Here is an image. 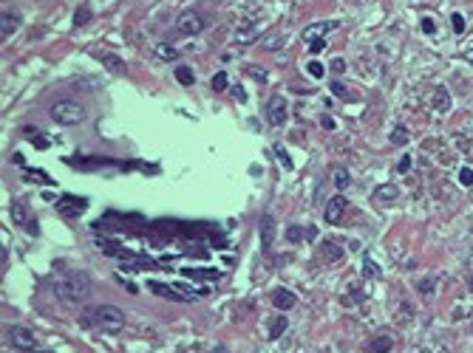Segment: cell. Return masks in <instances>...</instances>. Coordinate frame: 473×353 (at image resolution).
<instances>
[{
	"instance_id": "23",
	"label": "cell",
	"mask_w": 473,
	"mask_h": 353,
	"mask_svg": "<svg viewBox=\"0 0 473 353\" xmlns=\"http://www.w3.org/2000/svg\"><path fill=\"white\" fill-rule=\"evenodd\" d=\"M176 80L182 82V85H193V82H196V73H193L190 68L178 65V68H176Z\"/></svg>"
},
{
	"instance_id": "42",
	"label": "cell",
	"mask_w": 473,
	"mask_h": 353,
	"mask_svg": "<svg viewBox=\"0 0 473 353\" xmlns=\"http://www.w3.org/2000/svg\"><path fill=\"white\" fill-rule=\"evenodd\" d=\"M233 93H235L238 102H244V99H246V93H244V88H241V85H233Z\"/></svg>"
},
{
	"instance_id": "1",
	"label": "cell",
	"mask_w": 473,
	"mask_h": 353,
	"mask_svg": "<svg viewBox=\"0 0 473 353\" xmlns=\"http://www.w3.org/2000/svg\"><path fill=\"white\" fill-rule=\"evenodd\" d=\"M54 291L65 305H80L91 297V277L85 271H65L54 277Z\"/></svg>"
},
{
	"instance_id": "24",
	"label": "cell",
	"mask_w": 473,
	"mask_h": 353,
	"mask_svg": "<svg viewBox=\"0 0 473 353\" xmlns=\"http://www.w3.org/2000/svg\"><path fill=\"white\" fill-rule=\"evenodd\" d=\"M286 238L292 240V243H298V240H303V238H312V229L303 232V229H298V226H289V229H286Z\"/></svg>"
},
{
	"instance_id": "40",
	"label": "cell",
	"mask_w": 473,
	"mask_h": 353,
	"mask_svg": "<svg viewBox=\"0 0 473 353\" xmlns=\"http://www.w3.org/2000/svg\"><path fill=\"white\" fill-rule=\"evenodd\" d=\"M323 40H314V43H309V51H312V54H318V51H323Z\"/></svg>"
},
{
	"instance_id": "13",
	"label": "cell",
	"mask_w": 473,
	"mask_h": 353,
	"mask_svg": "<svg viewBox=\"0 0 473 353\" xmlns=\"http://www.w3.org/2000/svg\"><path fill=\"white\" fill-rule=\"evenodd\" d=\"M272 302H275V308L278 311H289V308H295V302H298V297L289 288H278L275 294H272Z\"/></svg>"
},
{
	"instance_id": "43",
	"label": "cell",
	"mask_w": 473,
	"mask_h": 353,
	"mask_svg": "<svg viewBox=\"0 0 473 353\" xmlns=\"http://www.w3.org/2000/svg\"><path fill=\"white\" fill-rule=\"evenodd\" d=\"M332 71H337V73L346 71V62H343V60H334V62H332Z\"/></svg>"
},
{
	"instance_id": "5",
	"label": "cell",
	"mask_w": 473,
	"mask_h": 353,
	"mask_svg": "<svg viewBox=\"0 0 473 353\" xmlns=\"http://www.w3.org/2000/svg\"><path fill=\"white\" fill-rule=\"evenodd\" d=\"M204 26H207V23H204V17L198 12H193V9H190V12H182V14H178V20H176V29L182 31V34H190V37L198 34V31H204Z\"/></svg>"
},
{
	"instance_id": "2",
	"label": "cell",
	"mask_w": 473,
	"mask_h": 353,
	"mask_svg": "<svg viewBox=\"0 0 473 353\" xmlns=\"http://www.w3.org/2000/svg\"><path fill=\"white\" fill-rule=\"evenodd\" d=\"M91 322L97 325V328L108 331V334H117V331L125 325V314H122V308H117V305H99V308L91 311Z\"/></svg>"
},
{
	"instance_id": "16",
	"label": "cell",
	"mask_w": 473,
	"mask_h": 353,
	"mask_svg": "<svg viewBox=\"0 0 473 353\" xmlns=\"http://www.w3.org/2000/svg\"><path fill=\"white\" fill-rule=\"evenodd\" d=\"M399 195V189L394 187V184H382V187H377V192H374V201H394Z\"/></svg>"
},
{
	"instance_id": "14",
	"label": "cell",
	"mask_w": 473,
	"mask_h": 353,
	"mask_svg": "<svg viewBox=\"0 0 473 353\" xmlns=\"http://www.w3.org/2000/svg\"><path fill=\"white\" fill-rule=\"evenodd\" d=\"M391 347H394V339L382 334V336H374V339L366 345V350H369V353H388Z\"/></svg>"
},
{
	"instance_id": "9",
	"label": "cell",
	"mask_w": 473,
	"mask_h": 353,
	"mask_svg": "<svg viewBox=\"0 0 473 353\" xmlns=\"http://www.w3.org/2000/svg\"><path fill=\"white\" fill-rule=\"evenodd\" d=\"M148 288L156 294V297H165V299H173V302H193V294H176V288L173 286H165V283H156L150 280Z\"/></svg>"
},
{
	"instance_id": "48",
	"label": "cell",
	"mask_w": 473,
	"mask_h": 353,
	"mask_svg": "<svg viewBox=\"0 0 473 353\" xmlns=\"http://www.w3.org/2000/svg\"><path fill=\"white\" fill-rule=\"evenodd\" d=\"M465 60H470V62H473V51H467V54H465Z\"/></svg>"
},
{
	"instance_id": "10",
	"label": "cell",
	"mask_w": 473,
	"mask_h": 353,
	"mask_svg": "<svg viewBox=\"0 0 473 353\" xmlns=\"http://www.w3.org/2000/svg\"><path fill=\"white\" fill-rule=\"evenodd\" d=\"M286 116H289V110H286V102H283L281 96H272L269 99V105H266V119H269V124H283L286 122Z\"/></svg>"
},
{
	"instance_id": "39",
	"label": "cell",
	"mask_w": 473,
	"mask_h": 353,
	"mask_svg": "<svg viewBox=\"0 0 473 353\" xmlns=\"http://www.w3.org/2000/svg\"><path fill=\"white\" fill-rule=\"evenodd\" d=\"M431 288H434V277H425V280L419 283V291H425V294H428Z\"/></svg>"
},
{
	"instance_id": "44",
	"label": "cell",
	"mask_w": 473,
	"mask_h": 353,
	"mask_svg": "<svg viewBox=\"0 0 473 353\" xmlns=\"http://www.w3.org/2000/svg\"><path fill=\"white\" fill-rule=\"evenodd\" d=\"M250 73H252V77H258V80H261V82H264V80H266V73H264V71H261V68H250Z\"/></svg>"
},
{
	"instance_id": "32",
	"label": "cell",
	"mask_w": 473,
	"mask_h": 353,
	"mask_svg": "<svg viewBox=\"0 0 473 353\" xmlns=\"http://www.w3.org/2000/svg\"><path fill=\"white\" fill-rule=\"evenodd\" d=\"M363 271L369 274V277H380V268H377V263H374V260H369V257L363 260Z\"/></svg>"
},
{
	"instance_id": "34",
	"label": "cell",
	"mask_w": 473,
	"mask_h": 353,
	"mask_svg": "<svg viewBox=\"0 0 473 353\" xmlns=\"http://www.w3.org/2000/svg\"><path fill=\"white\" fill-rule=\"evenodd\" d=\"M451 26H454V31H456V34H462V31H465V17H462L459 12H456V14H451Z\"/></svg>"
},
{
	"instance_id": "27",
	"label": "cell",
	"mask_w": 473,
	"mask_h": 353,
	"mask_svg": "<svg viewBox=\"0 0 473 353\" xmlns=\"http://www.w3.org/2000/svg\"><path fill=\"white\" fill-rule=\"evenodd\" d=\"M281 45H283V34H269L264 40V48L266 51H275V48H281Z\"/></svg>"
},
{
	"instance_id": "12",
	"label": "cell",
	"mask_w": 473,
	"mask_h": 353,
	"mask_svg": "<svg viewBox=\"0 0 473 353\" xmlns=\"http://www.w3.org/2000/svg\"><path fill=\"white\" fill-rule=\"evenodd\" d=\"M343 212H346V198H343V195H334L332 201L326 204V209H323V218H326V223H340Z\"/></svg>"
},
{
	"instance_id": "38",
	"label": "cell",
	"mask_w": 473,
	"mask_h": 353,
	"mask_svg": "<svg viewBox=\"0 0 473 353\" xmlns=\"http://www.w3.org/2000/svg\"><path fill=\"white\" fill-rule=\"evenodd\" d=\"M397 170H399V172H408V170H411V156H402V159H399V164H397Z\"/></svg>"
},
{
	"instance_id": "22",
	"label": "cell",
	"mask_w": 473,
	"mask_h": 353,
	"mask_svg": "<svg viewBox=\"0 0 473 353\" xmlns=\"http://www.w3.org/2000/svg\"><path fill=\"white\" fill-rule=\"evenodd\" d=\"M250 40H255V26L246 23L244 29L235 31V43H250Z\"/></svg>"
},
{
	"instance_id": "20",
	"label": "cell",
	"mask_w": 473,
	"mask_h": 353,
	"mask_svg": "<svg viewBox=\"0 0 473 353\" xmlns=\"http://www.w3.org/2000/svg\"><path fill=\"white\" fill-rule=\"evenodd\" d=\"M434 108L439 110V113H448V110H451V96H448V91H445V88H439V91H436Z\"/></svg>"
},
{
	"instance_id": "30",
	"label": "cell",
	"mask_w": 473,
	"mask_h": 353,
	"mask_svg": "<svg viewBox=\"0 0 473 353\" xmlns=\"http://www.w3.org/2000/svg\"><path fill=\"white\" fill-rule=\"evenodd\" d=\"M88 20H91V9H85V6H80L74 12V26H85Z\"/></svg>"
},
{
	"instance_id": "17",
	"label": "cell",
	"mask_w": 473,
	"mask_h": 353,
	"mask_svg": "<svg viewBox=\"0 0 473 353\" xmlns=\"http://www.w3.org/2000/svg\"><path fill=\"white\" fill-rule=\"evenodd\" d=\"M320 251H323L326 260H340V257H343V249H340L337 243H332V240H323V243H320Z\"/></svg>"
},
{
	"instance_id": "7",
	"label": "cell",
	"mask_w": 473,
	"mask_h": 353,
	"mask_svg": "<svg viewBox=\"0 0 473 353\" xmlns=\"http://www.w3.org/2000/svg\"><path fill=\"white\" fill-rule=\"evenodd\" d=\"M337 20H326V23H312V26H306V29L301 31V37H303V43H314V40H323L329 31H334L337 29Z\"/></svg>"
},
{
	"instance_id": "47",
	"label": "cell",
	"mask_w": 473,
	"mask_h": 353,
	"mask_svg": "<svg viewBox=\"0 0 473 353\" xmlns=\"http://www.w3.org/2000/svg\"><path fill=\"white\" fill-rule=\"evenodd\" d=\"M210 353H230V350H227V347H221V345H218V347H213Z\"/></svg>"
},
{
	"instance_id": "6",
	"label": "cell",
	"mask_w": 473,
	"mask_h": 353,
	"mask_svg": "<svg viewBox=\"0 0 473 353\" xmlns=\"http://www.w3.org/2000/svg\"><path fill=\"white\" fill-rule=\"evenodd\" d=\"M57 209L65 218H74V215H82L88 209V201L85 198H77V195H62L60 201H57Z\"/></svg>"
},
{
	"instance_id": "33",
	"label": "cell",
	"mask_w": 473,
	"mask_h": 353,
	"mask_svg": "<svg viewBox=\"0 0 473 353\" xmlns=\"http://www.w3.org/2000/svg\"><path fill=\"white\" fill-rule=\"evenodd\" d=\"M459 184H462V187H470V184H473V170H470V167H462V170H459Z\"/></svg>"
},
{
	"instance_id": "11",
	"label": "cell",
	"mask_w": 473,
	"mask_h": 353,
	"mask_svg": "<svg viewBox=\"0 0 473 353\" xmlns=\"http://www.w3.org/2000/svg\"><path fill=\"white\" fill-rule=\"evenodd\" d=\"M258 232H261V249L269 251L272 243H275V218L272 215H264L258 223Z\"/></svg>"
},
{
	"instance_id": "19",
	"label": "cell",
	"mask_w": 473,
	"mask_h": 353,
	"mask_svg": "<svg viewBox=\"0 0 473 353\" xmlns=\"http://www.w3.org/2000/svg\"><path fill=\"white\" fill-rule=\"evenodd\" d=\"M332 175H334V187H337V189H349V187H351V175H349V170H343V167H334Z\"/></svg>"
},
{
	"instance_id": "28",
	"label": "cell",
	"mask_w": 473,
	"mask_h": 353,
	"mask_svg": "<svg viewBox=\"0 0 473 353\" xmlns=\"http://www.w3.org/2000/svg\"><path fill=\"white\" fill-rule=\"evenodd\" d=\"M227 85H230L227 73H224V71H218V73L213 77V91H227Z\"/></svg>"
},
{
	"instance_id": "45",
	"label": "cell",
	"mask_w": 473,
	"mask_h": 353,
	"mask_svg": "<svg viewBox=\"0 0 473 353\" xmlns=\"http://www.w3.org/2000/svg\"><path fill=\"white\" fill-rule=\"evenodd\" d=\"M34 147H40V150H43V147H49V141H46L43 136H34Z\"/></svg>"
},
{
	"instance_id": "36",
	"label": "cell",
	"mask_w": 473,
	"mask_h": 353,
	"mask_svg": "<svg viewBox=\"0 0 473 353\" xmlns=\"http://www.w3.org/2000/svg\"><path fill=\"white\" fill-rule=\"evenodd\" d=\"M275 156L281 159V164L286 167V170H292V161H289V156H286V150H283V147H275Z\"/></svg>"
},
{
	"instance_id": "26",
	"label": "cell",
	"mask_w": 473,
	"mask_h": 353,
	"mask_svg": "<svg viewBox=\"0 0 473 353\" xmlns=\"http://www.w3.org/2000/svg\"><path fill=\"white\" fill-rule=\"evenodd\" d=\"M156 57H159V60H176L178 51L170 48V45H156Z\"/></svg>"
},
{
	"instance_id": "15",
	"label": "cell",
	"mask_w": 473,
	"mask_h": 353,
	"mask_svg": "<svg viewBox=\"0 0 473 353\" xmlns=\"http://www.w3.org/2000/svg\"><path fill=\"white\" fill-rule=\"evenodd\" d=\"M182 274H185V277H193V280H218V277H221L218 268H213V271H204V268H182Z\"/></svg>"
},
{
	"instance_id": "37",
	"label": "cell",
	"mask_w": 473,
	"mask_h": 353,
	"mask_svg": "<svg viewBox=\"0 0 473 353\" xmlns=\"http://www.w3.org/2000/svg\"><path fill=\"white\" fill-rule=\"evenodd\" d=\"M422 31H425V34H436V23L431 17H425L422 20Z\"/></svg>"
},
{
	"instance_id": "3",
	"label": "cell",
	"mask_w": 473,
	"mask_h": 353,
	"mask_svg": "<svg viewBox=\"0 0 473 353\" xmlns=\"http://www.w3.org/2000/svg\"><path fill=\"white\" fill-rule=\"evenodd\" d=\"M51 119L57 124H80L85 119V108L77 102H57L51 108Z\"/></svg>"
},
{
	"instance_id": "18",
	"label": "cell",
	"mask_w": 473,
	"mask_h": 353,
	"mask_svg": "<svg viewBox=\"0 0 473 353\" xmlns=\"http://www.w3.org/2000/svg\"><path fill=\"white\" fill-rule=\"evenodd\" d=\"M14 29H17V14H3V23H0V37H3V40H6V37H12Z\"/></svg>"
},
{
	"instance_id": "35",
	"label": "cell",
	"mask_w": 473,
	"mask_h": 353,
	"mask_svg": "<svg viewBox=\"0 0 473 353\" xmlns=\"http://www.w3.org/2000/svg\"><path fill=\"white\" fill-rule=\"evenodd\" d=\"M309 73H312V77H314V80H320V77H323V73H326V68L323 65H320V62H309Z\"/></svg>"
},
{
	"instance_id": "46",
	"label": "cell",
	"mask_w": 473,
	"mask_h": 353,
	"mask_svg": "<svg viewBox=\"0 0 473 353\" xmlns=\"http://www.w3.org/2000/svg\"><path fill=\"white\" fill-rule=\"evenodd\" d=\"M323 128H334V119H332V116H323Z\"/></svg>"
},
{
	"instance_id": "31",
	"label": "cell",
	"mask_w": 473,
	"mask_h": 353,
	"mask_svg": "<svg viewBox=\"0 0 473 353\" xmlns=\"http://www.w3.org/2000/svg\"><path fill=\"white\" fill-rule=\"evenodd\" d=\"M105 65H108V71H114V73H125V62L117 60V57H105Z\"/></svg>"
},
{
	"instance_id": "29",
	"label": "cell",
	"mask_w": 473,
	"mask_h": 353,
	"mask_svg": "<svg viewBox=\"0 0 473 353\" xmlns=\"http://www.w3.org/2000/svg\"><path fill=\"white\" fill-rule=\"evenodd\" d=\"M283 331H286V317H278L275 322H272V328H269V336H272V339H278Z\"/></svg>"
},
{
	"instance_id": "4",
	"label": "cell",
	"mask_w": 473,
	"mask_h": 353,
	"mask_svg": "<svg viewBox=\"0 0 473 353\" xmlns=\"http://www.w3.org/2000/svg\"><path fill=\"white\" fill-rule=\"evenodd\" d=\"M9 342H12L17 350H37V336L31 334L29 328H20V325H14V328H9Z\"/></svg>"
},
{
	"instance_id": "8",
	"label": "cell",
	"mask_w": 473,
	"mask_h": 353,
	"mask_svg": "<svg viewBox=\"0 0 473 353\" xmlns=\"http://www.w3.org/2000/svg\"><path fill=\"white\" fill-rule=\"evenodd\" d=\"M12 220L17 226H23V229H29L31 235H37V226H34V218L29 215V209H26V204L23 201H12Z\"/></svg>"
},
{
	"instance_id": "41",
	"label": "cell",
	"mask_w": 473,
	"mask_h": 353,
	"mask_svg": "<svg viewBox=\"0 0 473 353\" xmlns=\"http://www.w3.org/2000/svg\"><path fill=\"white\" fill-rule=\"evenodd\" d=\"M332 93L334 96H346V88L340 85V82H332Z\"/></svg>"
},
{
	"instance_id": "49",
	"label": "cell",
	"mask_w": 473,
	"mask_h": 353,
	"mask_svg": "<svg viewBox=\"0 0 473 353\" xmlns=\"http://www.w3.org/2000/svg\"><path fill=\"white\" fill-rule=\"evenodd\" d=\"M470 288H473V280H470Z\"/></svg>"
},
{
	"instance_id": "25",
	"label": "cell",
	"mask_w": 473,
	"mask_h": 353,
	"mask_svg": "<svg viewBox=\"0 0 473 353\" xmlns=\"http://www.w3.org/2000/svg\"><path fill=\"white\" fill-rule=\"evenodd\" d=\"M391 144H397V147H402V144H408V130L399 124V128H394V133H391Z\"/></svg>"
},
{
	"instance_id": "21",
	"label": "cell",
	"mask_w": 473,
	"mask_h": 353,
	"mask_svg": "<svg viewBox=\"0 0 473 353\" xmlns=\"http://www.w3.org/2000/svg\"><path fill=\"white\" fill-rule=\"evenodd\" d=\"M26 181H37V184H51L54 187V178H49L43 170H31V167H26Z\"/></svg>"
}]
</instances>
